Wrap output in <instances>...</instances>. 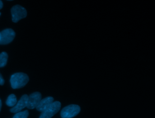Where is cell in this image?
<instances>
[{
  "label": "cell",
  "instance_id": "3",
  "mask_svg": "<svg viewBox=\"0 0 155 118\" xmlns=\"http://www.w3.org/2000/svg\"><path fill=\"white\" fill-rule=\"evenodd\" d=\"M61 103L60 102L55 101L46 110L42 112L39 118H51L60 110Z\"/></svg>",
  "mask_w": 155,
  "mask_h": 118
},
{
  "label": "cell",
  "instance_id": "16",
  "mask_svg": "<svg viewBox=\"0 0 155 118\" xmlns=\"http://www.w3.org/2000/svg\"><path fill=\"white\" fill-rule=\"evenodd\" d=\"M8 1H13V0H8Z\"/></svg>",
  "mask_w": 155,
  "mask_h": 118
},
{
  "label": "cell",
  "instance_id": "17",
  "mask_svg": "<svg viewBox=\"0 0 155 118\" xmlns=\"http://www.w3.org/2000/svg\"><path fill=\"white\" fill-rule=\"evenodd\" d=\"M1 15V13H0V15Z\"/></svg>",
  "mask_w": 155,
  "mask_h": 118
},
{
  "label": "cell",
  "instance_id": "15",
  "mask_svg": "<svg viewBox=\"0 0 155 118\" xmlns=\"http://www.w3.org/2000/svg\"><path fill=\"white\" fill-rule=\"evenodd\" d=\"M1 33L0 32V40H1Z\"/></svg>",
  "mask_w": 155,
  "mask_h": 118
},
{
  "label": "cell",
  "instance_id": "10",
  "mask_svg": "<svg viewBox=\"0 0 155 118\" xmlns=\"http://www.w3.org/2000/svg\"><path fill=\"white\" fill-rule=\"evenodd\" d=\"M8 54L5 52L0 54V67H3L7 64Z\"/></svg>",
  "mask_w": 155,
  "mask_h": 118
},
{
  "label": "cell",
  "instance_id": "4",
  "mask_svg": "<svg viewBox=\"0 0 155 118\" xmlns=\"http://www.w3.org/2000/svg\"><path fill=\"white\" fill-rule=\"evenodd\" d=\"M12 20L14 22H18V21L27 16L26 9L20 5H14L11 9Z\"/></svg>",
  "mask_w": 155,
  "mask_h": 118
},
{
  "label": "cell",
  "instance_id": "12",
  "mask_svg": "<svg viewBox=\"0 0 155 118\" xmlns=\"http://www.w3.org/2000/svg\"><path fill=\"white\" fill-rule=\"evenodd\" d=\"M4 83H5V80L3 79L2 75L0 74V85H3L4 84Z\"/></svg>",
  "mask_w": 155,
  "mask_h": 118
},
{
  "label": "cell",
  "instance_id": "2",
  "mask_svg": "<svg viewBox=\"0 0 155 118\" xmlns=\"http://www.w3.org/2000/svg\"><path fill=\"white\" fill-rule=\"evenodd\" d=\"M81 111L80 106L76 104H71L64 107L61 112L62 118H72L77 116Z\"/></svg>",
  "mask_w": 155,
  "mask_h": 118
},
{
  "label": "cell",
  "instance_id": "13",
  "mask_svg": "<svg viewBox=\"0 0 155 118\" xmlns=\"http://www.w3.org/2000/svg\"><path fill=\"white\" fill-rule=\"evenodd\" d=\"M2 7H3V3L1 0H0V10L2 9Z\"/></svg>",
  "mask_w": 155,
  "mask_h": 118
},
{
  "label": "cell",
  "instance_id": "8",
  "mask_svg": "<svg viewBox=\"0 0 155 118\" xmlns=\"http://www.w3.org/2000/svg\"><path fill=\"white\" fill-rule=\"evenodd\" d=\"M54 98L52 97H48L41 100L37 107L36 109L39 111L43 112L49 107L53 102Z\"/></svg>",
  "mask_w": 155,
  "mask_h": 118
},
{
  "label": "cell",
  "instance_id": "7",
  "mask_svg": "<svg viewBox=\"0 0 155 118\" xmlns=\"http://www.w3.org/2000/svg\"><path fill=\"white\" fill-rule=\"evenodd\" d=\"M28 100V96L27 94H24L20 99L16 105L10 110L11 112L17 113L22 110L25 107H27Z\"/></svg>",
  "mask_w": 155,
  "mask_h": 118
},
{
  "label": "cell",
  "instance_id": "5",
  "mask_svg": "<svg viewBox=\"0 0 155 118\" xmlns=\"http://www.w3.org/2000/svg\"><path fill=\"white\" fill-rule=\"evenodd\" d=\"M1 39L0 44H6L11 42L15 37V32L12 29H6L1 32Z\"/></svg>",
  "mask_w": 155,
  "mask_h": 118
},
{
  "label": "cell",
  "instance_id": "14",
  "mask_svg": "<svg viewBox=\"0 0 155 118\" xmlns=\"http://www.w3.org/2000/svg\"><path fill=\"white\" fill-rule=\"evenodd\" d=\"M2 106V102L1 100L0 99V112L1 111Z\"/></svg>",
  "mask_w": 155,
  "mask_h": 118
},
{
  "label": "cell",
  "instance_id": "9",
  "mask_svg": "<svg viewBox=\"0 0 155 118\" xmlns=\"http://www.w3.org/2000/svg\"><path fill=\"white\" fill-rule=\"evenodd\" d=\"M17 103V97L14 94H10L6 101V104L9 107H14Z\"/></svg>",
  "mask_w": 155,
  "mask_h": 118
},
{
  "label": "cell",
  "instance_id": "1",
  "mask_svg": "<svg viewBox=\"0 0 155 118\" xmlns=\"http://www.w3.org/2000/svg\"><path fill=\"white\" fill-rule=\"evenodd\" d=\"M29 77L26 74L17 73L12 75L10 82L12 87L14 89L24 87L29 81Z\"/></svg>",
  "mask_w": 155,
  "mask_h": 118
},
{
  "label": "cell",
  "instance_id": "11",
  "mask_svg": "<svg viewBox=\"0 0 155 118\" xmlns=\"http://www.w3.org/2000/svg\"><path fill=\"white\" fill-rule=\"evenodd\" d=\"M28 115L29 112L28 110H25L24 111L17 113L13 118H28Z\"/></svg>",
  "mask_w": 155,
  "mask_h": 118
},
{
  "label": "cell",
  "instance_id": "6",
  "mask_svg": "<svg viewBox=\"0 0 155 118\" xmlns=\"http://www.w3.org/2000/svg\"><path fill=\"white\" fill-rule=\"evenodd\" d=\"M41 100V94L40 93L36 92L31 93L28 96L27 108L30 110L36 108Z\"/></svg>",
  "mask_w": 155,
  "mask_h": 118
}]
</instances>
